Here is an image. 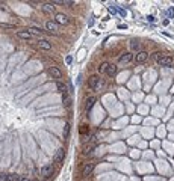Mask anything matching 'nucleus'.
<instances>
[{
  "label": "nucleus",
  "mask_w": 174,
  "mask_h": 181,
  "mask_svg": "<svg viewBox=\"0 0 174 181\" xmlns=\"http://www.w3.org/2000/svg\"><path fill=\"white\" fill-rule=\"evenodd\" d=\"M64 157H65V151H64V148H59L56 151V154H55V162L56 163H62L64 162Z\"/></svg>",
  "instance_id": "nucleus-14"
},
{
  "label": "nucleus",
  "mask_w": 174,
  "mask_h": 181,
  "mask_svg": "<svg viewBox=\"0 0 174 181\" xmlns=\"http://www.w3.org/2000/svg\"><path fill=\"white\" fill-rule=\"evenodd\" d=\"M162 56H164V55H162V53H160V51H154V53L152 55V57H153V59H154L156 62H157V60H159L160 57H162Z\"/></svg>",
  "instance_id": "nucleus-23"
},
{
  "label": "nucleus",
  "mask_w": 174,
  "mask_h": 181,
  "mask_svg": "<svg viewBox=\"0 0 174 181\" xmlns=\"http://www.w3.org/2000/svg\"><path fill=\"white\" fill-rule=\"evenodd\" d=\"M38 47L41 48V50H46V51H49V50H51V44L47 41V40H44V38H41V40H39L38 42Z\"/></svg>",
  "instance_id": "nucleus-11"
},
{
  "label": "nucleus",
  "mask_w": 174,
  "mask_h": 181,
  "mask_svg": "<svg viewBox=\"0 0 174 181\" xmlns=\"http://www.w3.org/2000/svg\"><path fill=\"white\" fill-rule=\"evenodd\" d=\"M47 73L51 75V79H61V77H62V71L58 67H49Z\"/></svg>",
  "instance_id": "nucleus-7"
},
{
  "label": "nucleus",
  "mask_w": 174,
  "mask_h": 181,
  "mask_svg": "<svg viewBox=\"0 0 174 181\" xmlns=\"http://www.w3.org/2000/svg\"><path fill=\"white\" fill-rule=\"evenodd\" d=\"M68 130H70V125H68V124H67V125H65V136H67V134H68Z\"/></svg>",
  "instance_id": "nucleus-28"
},
{
  "label": "nucleus",
  "mask_w": 174,
  "mask_h": 181,
  "mask_svg": "<svg viewBox=\"0 0 174 181\" xmlns=\"http://www.w3.org/2000/svg\"><path fill=\"white\" fill-rule=\"evenodd\" d=\"M94 148H96V145H94V144L83 145V148H82V154H83V156H92V152H94Z\"/></svg>",
  "instance_id": "nucleus-12"
},
{
  "label": "nucleus",
  "mask_w": 174,
  "mask_h": 181,
  "mask_svg": "<svg viewBox=\"0 0 174 181\" xmlns=\"http://www.w3.org/2000/svg\"><path fill=\"white\" fill-rule=\"evenodd\" d=\"M20 175H14V174H6V181H18Z\"/></svg>",
  "instance_id": "nucleus-21"
},
{
  "label": "nucleus",
  "mask_w": 174,
  "mask_h": 181,
  "mask_svg": "<svg viewBox=\"0 0 174 181\" xmlns=\"http://www.w3.org/2000/svg\"><path fill=\"white\" fill-rule=\"evenodd\" d=\"M130 48H132V50H136V53H138V51H139V42L132 41V42H130Z\"/></svg>",
  "instance_id": "nucleus-22"
},
{
  "label": "nucleus",
  "mask_w": 174,
  "mask_h": 181,
  "mask_svg": "<svg viewBox=\"0 0 174 181\" xmlns=\"http://www.w3.org/2000/svg\"><path fill=\"white\" fill-rule=\"evenodd\" d=\"M108 67H109V63H108V62H103V63H100V67L97 68V71H99L100 74H104L106 71H108Z\"/></svg>",
  "instance_id": "nucleus-19"
},
{
  "label": "nucleus",
  "mask_w": 174,
  "mask_h": 181,
  "mask_svg": "<svg viewBox=\"0 0 174 181\" xmlns=\"http://www.w3.org/2000/svg\"><path fill=\"white\" fill-rule=\"evenodd\" d=\"M56 89H58V92H61L62 95H65V94H67V88H65V85H64V83H61V82H58V83H56Z\"/></svg>",
  "instance_id": "nucleus-20"
},
{
  "label": "nucleus",
  "mask_w": 174,
  "mask_h": 181,
  "mask_svg": "<svg viewBox=\"0 0 174 181\" xmlns=\"http://www.w3.org/2000/svg\"><path fill=\"white\" fill-rule=\"evenodd\" d=\"M18 181H30V180H29L28 177H24V175H20V180H18Z\"/></svg>",
  "instance_id": "nucleus-24"
},
{
  "label": "nucleus",
  "mask_w": 174,
  "mask_h": 181,
  "mask_svg": "<svg viewBox=\"0 0 174 181\" xmlns=\"http://www.w3.org/2000/svg\"><path fill=\"white\" fill-rule=\"evenodd\" d=\"M96 101H97V98L92 95V97H88L86 100H85V104H83V107H85V110L88 112V110H91L92 109V106L96 104Z\"/></svg>",
  "instance_id": "nucleus-9"
},
{
  "label": "nucleus",
  "mask_w": 174,
  "mask_h": 181,
  "mask_svg": "<svg viewBox=\"0 0 174 181\" xmlns=\"http://www.w3.org/2000/svg\"><path fill=\"white\" fill-rule=\"evenodd\" d=\"M133 56L132 53H123L121 56H120V63H124V65H127V63H130L133 60Z\"/></svg>",
  "instance_id": "nucleus-10"
},
{
  "label": "nucleus",
  "mask_w": 174,
  "mask_h": 181,
  "mask_svg": "<svg viewBox=\"0 0 174 181\" xmlns=\"http://www.w3.org/2000/svg\"><path fill=\"white\" fill-rule=\"evenodd\" d=\"M30 181H38V180H30Z\"/></svg>",
  "instance_id": "nucleus-30"
},
{
  "label": "nucleus",
  "mask_w": 174,
  "mask_h": 181,
  "mask_svg": "<svg viewBox=\"0 0 174 181\" xmlns=\"http://www.w3.org/2000/svg\"><path fill=\"white\" fill-rule=\"evenodd\" d=\"M168 15H170V17H173V15H174V9H173V8H170V9H168Z\"/></svg>",
  "instance_id": "nucleus-27"
},
{
  "label": "nucleus",
  "mask_w": 174,
  "mask_h": 181,
  "mask_svg": "<svg viewBox=\"0 0 174 181\" xmlns=\"http://www.w3.org/2000/svg\"><path fill=\"white\" fill-rule=\"evenodd\" d=\"M46 29H47L50 33H55V35H56V33H58V30H59V26L55 23V20H53V21H51V20H49V21L46 23Z\"/></svg>",
  "instance_id": "nucleus-8"
},
{
  "label": "nucleus",
  "mask_w": 174,
  "mask_h": 181,
  "mask_svg": "<svg viewBox=\"0 0 174 181\" xmlns=\"http://www.w3.org/2000/svg\"><path fill=\"white\" fill-rule=\"evenodd\" d=\"M100 82H102V79L99 75H91L89 79H88V88L91 89V90H97L99 89V85H100Z\"/></svg>",
  "instance_id": "nucleus-3"
},
{
  "label": "nucleus",
  "mask_w": 174,
  "mask_h": 181,
  "mask_svg": "<svg viewBox=\"0 0 174 181\" xmlns=\"http://www.w3.org/2000/svg\"><path fill=\"white\" fill-rule=\"evenodd\" d=\"M79 131H80V134H82V136H86V134H89V127L86 124H82V125H80V128H79Z\"/></svg>",
  "instance_id": "nucleus-17"
},
{
  "label": "nucleus",
  "mask_w": 174,
  "mask_h": 181,
  "mask_svg": "<svg viewBox=\"0 0 174 181\" xmlns=\"http://www.w3.org/2000/svg\"><path fill=\"white\" fill-rule=\"evenodd\" d=\"M28 30L32 33V36H41L43 35V29L41 27H36V26H32V27H29Z\"/></svg>",
  "instance_id": "nucleus-16"
},
{
  "label": "nucleus",
  "mask_w": 174,
  "mask_h": 181,
  "mask_svg": "<svg viewBox=\"0 0 174 181\" xmlns=\"http://www.w3.org/2000/svg\"><path fill=\"white\" fill-rule=\"evenodd\" d=\"M94 166H96V163H94V162H88V163H85V164L82 166V169H80V175H82V177H88V175H91V174H92V171H94Z\"/></svg>",
  "instance_id": "nucleus-2"
},
{
  "label": "nucleus",
  "mask_w": 174,
  "mask_h": 181,
  "mask_svg": "<svg viewBox=\"0 0 174 181\" xmlns=\"http://www.w3.org/2000/svg\"><path fill=\"white\" fill-rule=\"evenodd\" d=\"M41 9L46 14H53V12H55V3H44L41 6Z\"/></svg>",
  "instance_id": "nucleus-15"
},
{
  "label": "nucleus",
  "mask_w": 174,
  "mask_h": 181,
  "mask_svg": "<svg viewBox=\"0 0 174 181\" xmlns=\"http://www.w3.org/2000/svg\"><path fill=\"white\" fill-rule=\"evenodd\" d=\"M17 36L21 38V40H26V41H28V40H32V38H33L32 33H30L28 29H26V30H18V32H17Z\"/></svg>",
  "instance_id": "nucleus-13"
},
{
  "label": "nucleus",
  "mask_w": 174,
  "mask_h": 181,
  "mask_svg": "<svg viewBox=\"0 0 174 181\" xmlns=\"http://www.w3.org/2000/svg\"><path fill=\"white\" fill-rule=\"evenodd\" d=\"M55 23L58 26H67L70 23V18L67 14H62V12H58V14H55Z\"/></svg>",
  "instance_id": "nucleus-1"
},
{
  "label": "nucleus",
  "mask_w": 174,
  "mask_h": 181,
  "mask_svg": "<svg viewBox=\"0 0 174 181\" xmlns=\"http://www.w3.org/2000/svg\"><path fill=\"white\" fill-rule=\"evenodd\" d=\"M147 59H149V53H147V51H144V50H139L138 53L133 56V60H135V63H144Z\"/></svg>",
  "instance_id": "nucleus-4"
},
{
  "label": "nucleus",
  "mask_w": 174,
  "mask_h": 181,
  "mask_svg": "<svg viewBox=\"0 0 174 181\" xmlns=\"http://www.w3.org/2000/svg\"><path fill=\"white\" fill-rule=\"evenodd\" d=\"M65 62H67V63H71V62H73V57H71V56H67V57H65Z\"/></svg>",
  "instance_id": "nucleus-25"
},
{
  "label": "nucleus",
  "mask_w": 174,
  "mask_h": 181,
  "mask_svg": "<svg viewBox=\"0 0 174 181\" xmlns=\"http://www.w3.org/2000/svg\"><path fill=\"white\" fill-rule=\"evenodd\" d=\"M53 172H55V169H53L51 164H46V166L41 167V175H43L44 178H50V177L53 175Z\"/></svg>",
  "instance_id": "nucleus-6"
},
{
  "label": "nucleus",
  "mask_w": 174,
  "mask_h": 181,
  "mask_svg": "<svg viewBox=\"0 0 174 181\" xmlns=\"http://www.w3.org/2000/svg\"><path fill=\"white\" fill-rule=\"evenodd\" d=\"M109 11L112 12V14H115V8H112V6H109Z\"/></svg>",
  "instance_id": "nucleus-29"
},
{
  "label": "nucleus",
  "mask_w": 174,
  "mask_h": 181,
  "mask_svg": "<svg viewBox=\"0 0 174 181\" xmlns=\"http://www.w3.org/2000/svg\"><path fill=\"white\" fill-rule=\"evenodd\" d=\"M106 74H108L109 77H114L117 74V67L115 65H111L109 63V67H108V71H106Z\"/></svg>",
  "instance_id": "nucleus-18"
},
{
  "label": "nucleus",
  "mask_w": 174,
  "mask_h": 181,
  "mask_svg": "<svg viewBox=\"0 0 174 181\" xmlns=\"http://www.w3.org/2000/svg\"><path fill=\"white\" fill-rule=\"evenodd\" d=\"M0 181H6V174H0Z\"/></svg>",
  "instance_id": "nucleus-26"
},
{
  "label": "nucleus",
  "mask_w": 174,
  "mask_h": 181,
  "mask_svg": "<svg viewBox=\"0 0 174 181\" xmlns=\"http://www.w3.org/2000/svg\"><path fill=\"white\" fill-rule=\"evenodd\" d=\"M157 63H159L160 67L170 68V67H173V57H171V56H167V55H164L162 57H160V59L157 60Z\"/></svg>",
  "instance_id": "nucleus-5"
}]
</instances>
